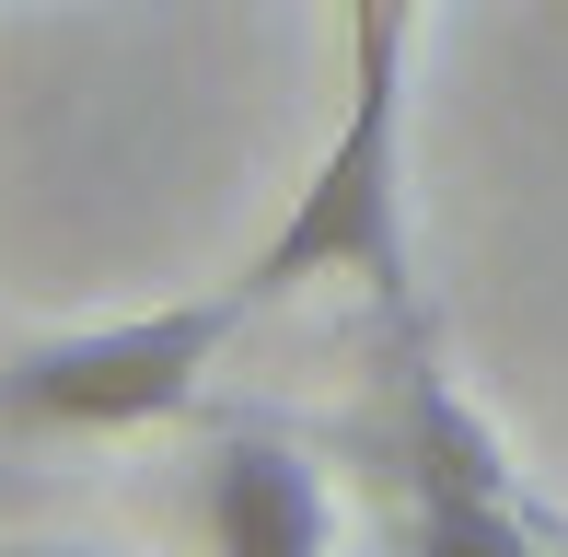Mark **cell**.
I'll return each instance as SVG.
<instances>
[{
  "label": "cell",
  "mask_w": 568,
  "mask_h": 557,
  "mask_svg": "<svg viewBox=\"0 0 568 557\" xmlns=\"http://www.w3.org/2000/svg\"><path fill=\"white\" fill-rule=\"evenodd\" d=\"M197 523H210L221 557H325L337 546V499H325V476L302 465L291 442H267V429H232L210 453V476H197Z\"/></svg>",
  "instance_id": "3957f363"
},
{
  "label": "cell",
  "mask_w": 568,
  "mask_h": 557,
  "mask_svg": "<svg viewBox=\"0 0 568 557\" xmlns=\"http://www.w3.org/2000/svg\"><path fill=\"white\" fill-rule=\"evenodd\" d=\"M395 476H406V499H523L499 465V429L442 384V361L418 337L395 361Z\"/></svg>",
  "instance_id": "277c9868"
},
{
  "label": "cell",
  "mask_w": 568,
  "mask_h": 557,
  "mask_svg": "<svg viewBox=\"0 0 568 557\" xmlns=\"http://www.w3.org/2000/svg\"><path fill=\"white\" fill-rule=\"evenodd\" d=\"M12 557H93V546H12Z\"/></svg>",
  "instance_id": "8992f818"
},
{
  "label": "cell",
  "mask_w": 568,
  "mask_h": 557,
  "mask_svg": "<svg viewBox=\"0 0 568 557\" xmlns=\"http://www.w3.org/2000/svg\"><path fill=\"white\" fill-rule=\"evenodd\" d=\"M232 325H244V291L36 337V348L0 361V429H151V418H174L197 384H210Z\"/></svg>",
  "instance_id": "7a4b0ae2"
},
{
  "label": "cell",
  "mask_w": 568,
  "mask_h": 557,
  "mask_svg": "<svg viewBox=\"0 0 568 557\" xmlns=\"http://www.w3.org/2000/svg\"><path fill=\"white\" fill-rule=\"evenodd\" d=\"M406 557H534L523 499H406Z\"/></svg>",
  "instance_id": "5b68a950"
},
{
  "label": "cell",
  "mask_w": 568,
  "mask_h": 557,
  "mask_svg": "<svg viewBox=\"0 0 568 557\" xmlns=\"http://www.w3.org/2000/svg\"><path fill=\"white\" fill-rule=\"evenodd\" d=\"M406 12L418 0H359L348 23V117L325 163L302 174L291 221L232 278L244 302H278L302 278H372L383 314H406Z\"/></svg>",
  "instance_id": "6da1fadb"
}]
</instances>
